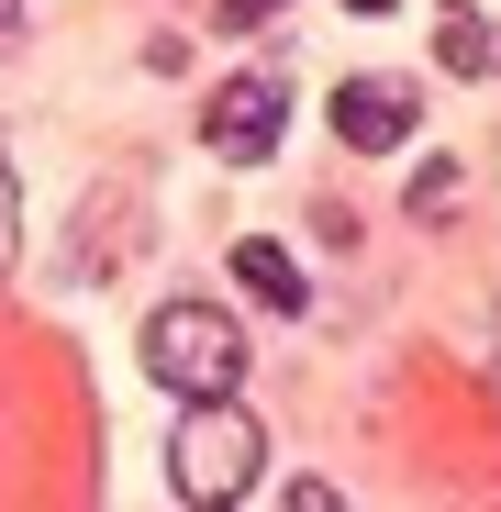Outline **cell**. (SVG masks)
<instances>
[{"label":"cell","instance_id":"30bf717a","mask_svg":"<svg viewBox=\"0 0 501 512\" xmlns=\"http://www.w3.org/2000/svg\"><path fill=\"white\" fill-rule=\"evenodd\" d=\"M279 512H346V501H334L323 479H290V501H279Z\"/></svg>","mask_w":501,"mask_h":512},{"label":"cell","instance_id":"7a4b0ae2","mask_svg":"<svg viewBox=\"0 0 501 512\" xmlns=\"http://www.w3.org/2000/svg\"><path fill=\"white\" fill-rule=\"evenodd\" d=\"M257 468H268V435H257V412H234V401H190V423L167 435V479L201 512H234L257 490Z\"/></svg>","mask_w":501,"mask_h":512},{"label":"cell","instance_id":"3957f363","mask_svg":"<svg viewBox=\"0 0 501 512\" xmlns=\"http://www.w3.org/2000/svg\"><path fill=\"white\" fill-rule=\"evenodd\" d=\"M279 123H290V90L279 78H223V90L201 101V145L223 167H268L279 156Z\"/></svg>","mask_w":501,"mask_h":512},{"label":"cell","instance_id":"ba28073f","mask_svg":"<svg viewBox=\"0 0 501 512\" xmlns=\"http://www.w3.org/2000/svg\"><path fill=\"white\" fill-rule=\"evenodd\" d=\"M23 256V179H12V145H0V279H12Z\"/></svg>","mask_w":501,"mask_h":512},{"label":"cell","instance_id":"8fae6325","mask_svg":"<svg viewBox=\"0 0 501 512\" xmlns=\"http://www.w3.org/2000/svg\"><path fill=\"white\" fill-rule=\"evenodd\" d=\"M0 45H23V0H0Z\"/></svg>","mask_w":501,"mask_h":512},{"label":"cell","instance_id":"52a82bcc","mask_svg":"<svg viewBox=\"0 0 501 512\" xmlns=\"http://www.w3.org/2000/svg\"><path fill=\"white\" fill-rule=\"evenodd\" d=\"M457 179H468V167H457V156H424V179H412V212H424V223H446V212L468 201Z\"/></svg>","mask_w":501,"mask_h":512},{"label":"cell","instance_id":"8992f818","mask_svg":"<svg viewBox=\"0 0 501 512\" xmlns=\"http://www.w3.org/2000/svg\"><path fill=\"white\" fill-rule=\"evenodd\" d=\"M435 56H446L457 78H490V56H501V45H490V12H479V0H457V12L435 23Z\"/></svg>","mask_w":501,"mask_h":512},{"label":"cell","instance_id":"9c48e42d","mask_svg":"<svg viewBox=\"0 0 501 512\" xmlns=\"http://www.w3.org/2000/svg\"><path fill=\"white\" fill-rule=\"evenodd\" d=\"M279 12H290V0H212V23H223V34H268Z\"/></svg>","mask_w":501,"mask_h":512},{"label":"cell","instance_id":"6da1fadb","mask_svg":"<svg viewBox=\"0 0 501 512\" xmlns=\"http://www.w3.org/2000/svg\"><path fill=\"white\" fill-rule=\"evenodd\" d=\"M145 379L179 390V401H234L245 379V334L223 301H156L145 312Z\"/></svg>","mask_w":501,"mask_h":512},{"label":"cell","instance_id":"277c9868","mask_svg":"<svg viewBox=\"0 0 501 512\" xmlns=\"http://www.w3.org/2000/svg\"><path fill=\"white\" fill-rule=\"evenodd\" d=\"M412 123H424V101H412L401 78H334V134H346L357 156H390Z\"/></svg>","mask_w":501,"mask_h":512},{"label":"cell","instance_id":"5b68a950","mask_svg":"<svg viewBox=\"0 0 501 512\" xmlns=\"http://www.w3.org/2000/svg\"><path fill=\"white\" fill-rule=\"evenodd\" d=\"M234 279H245V301H268V312H312V279H301V256L279 234H245L234 245Z\"/></svg>","mask_w":501,"mask_h":512},{"label":"cell","instance_id":"7c38bea8","mask_svg":"<svg viewBox=\"0 0 501 512\" xmlns=\"http://www.w3.org/2000/svg\"><path fill=\"white\" fill-rule=\"evenodd\" d=\"M346 12H390V0H346Z\"/></svg>","mask_w":501,"mask_h":512}]
</instances>
